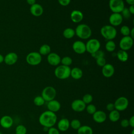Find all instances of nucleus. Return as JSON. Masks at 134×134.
Here are the masks:
<instances>
[{
    "label": "nucleus",
    "instance_id": "58836bf2",
    "mask_svg": "<svg viewBox=\"0 0 134 134\" xmlns=\"http://www.w3.org/2000/svg\"><path fill=\"white\" fill-rule=\"evenodd\" d=\"M96 62L97 63V64L101 67H103V66H104L106 64V59H105L104 57H101V58H99L97 59H96Z\"/></svg>",
    "mask_w": 134,
    "mask_h": 134
},
{
    "label": "nucleus",
    "instance_id": "37998d69",
    "mask_svg": "<svg viewBox=\"0 0 134 134\" xmlns=\"http://www.w3.org/2000/svg\"><path fill=\"white\" fill-rule=\"evenodd\" d=\"M106 107L107 110L109 111H111L115 109L114 104V103H109L107 104Z\"/></svg>",
    "mask_w": 134,
    "mask_h": 134
},
{
    "label": "nucleus",
    "instance_id": "a211bd4d",
    "mask_svg": "<svg viewBox=\"0 0 134 134\" xmlns=\"http://www.w3.org/2000/svg\"><path fill=\"white\" fill-rule=\"evenodd\" d=\"M102 72L103 76L105 77L108 78L111 77L115 72V69L111 64H106L102 67Z\"/></svg>",
    "mask_w": 134,
    "mask_h": 134
},
{
    "label": "nucleus",
    "instance_id": "de8ad7c7",
    "mask_svg": "<svg viewBox=\"0 0 134 134\" xmlns=\"http://www.w3.org/2000/svg\"><path fill=\"white\" fill-rule=\"evenodd\" d=\"M133 32H134V29L133 28H132L131 29V30H130V37H131L132 38H133L134 37V34H133Z\"/></svg>",
    "mask_w": 134,
    "mask_h": 134
},
{
    "label": "nucleus",
    "instance_id": "f8f14e48",
    "mask_svg": "<svg viewBox=\"0 0 134 134\" xmlns=\"http://www.w3.org/2000/svg\"><path fill=\"white\" fill-rule=\"evenodd\" d=\"M86 104L82 99H77L74 100L71 105L72 109L76 112H81L85 109Z\"/></svg>",
    "mask_w": 134,
    "mask_h": 134
},
{
    "label": "nucleus",
    "instance_id": "9d476101",
    "mask_svg": "<svg viewBox=\"0 0 134 134\" xmlns=\"http://www.w3.org/2000/svg\"><path fill=\"white\" fill-rule=\"evenodd\" d=\"M133 43V38L129 36H124L119 41V47L121 50L127 51L129 50L132 46Z\"/></svg>",
    "mask_w": 134,
    "mask_h": 134
},
{
    "label": "nucleus",
    "instance_id": "dca6fc26",
    "mask_svg": "<svg viewBox=\"0 0 134 134\" xmlns=\"http://www.w3.org/2000/svg\"><path fill=\"white\" fill-rule=\"evenodd\" d=\"M13 124V119L12 117L8 115L2 116L0 119V125L2 127L8 129L10 128Z\"/></svg>",
    "mask_w": 134,
    "mask_h": 134
},
{
    "label": "nucleus",
    "instance_id": "ea45409f",
    "mask_svg": "<svg viewBox=\"0 0 134 134\" xmlns=\"http://www.w3.org/2000/svg\"><path fill=\"white\" fill-rule=\"evenodd\" d=\"M48 134H60V132L59 130L58 129L52 127L49 128L48 131Z\"/></svg>",
    "mask_w": 134,
    "mask_h": 134
},
{
    "label": "nucleus",
    "instance_id": "c85d7f7f",
    "mask_svg": "<svg viewBox=\"0 0 134 134\" xmlns=\"http://www.w3.org/2000/svg\"><path fill=\"white\" fill-rule=\"evenodd\" d=\"M116 44L113 40H108L105 44V49L108 52H113L115 50Z\"/></svg>",
    "mask_w": 134,
    "mask_h": 134
},
{
    "label": "nucleus",
    "instance_id": "f704fd0d",
    "mask_svg": "<svg viewBox=\"0 0 134 134\" xmlns=\"http://www.w3.org/2000/svg\"><path fill=\"white\" fill-rule=\"evenodd\" d=\"M93 99V96L90 94H85L82 97V100L85 104H89L92 102Z\"/></svg>",
    "mask_w": 134,
    "mask_h": 134
},
{
    "label": "nucleus",
    "instance_id": "72a5a7b5",
    "mask_svg": "<svg viewBox=\"0 0 134 134\" xmlns=\"http://www.w3.org/2000/svg\"><path fill=\"white\" fill-rule=\"evenodd\" d=\"M85 109L87 113L90 115H93L97 110L96 106L92 104H89L87 106H86Z\"/></svg>",
    "mask_w": 134,
    "mask_h": 134
},
{
    "label": "nucleus",
    "instance_id": "423d86ee",
    "mask_svg": "<svg viewBox=\"0 0 134 134\" xmlns=\"http://www.w3.org/2000/svg\"><path fill=\"white\" fill-rule=\"evenodd\" d=\"M26 60L30 65H37L41 63L42 57L38 52H31L27 55Z\"/></svg>",
    "mask_w": 134,
    "mask_h": 134
},
{
    "label": "nucleus",
    "instance_id": "2eb2a0df",
    "mask_svg": "<svg viewBox=\"0 0 134 134\" xmlns=\"http://www.w3.org/2000/svg\"><path fill=\"white\" fill-rule=\"evenodd\" d=\"M92 115L94 121L99 124L105 122L107 118L106 113L103 110H96Z\"/></svg>",
    "mask_w": 134,
    "mask_h": 134
},
{
    "label": "nucleus",
    "instance_id": "c9c22d12",
    "mask_svg": "<svg viewBox=\"0 0 134 134\" xmlns=\"http://www.w3.org/2000/svg\"><path fill=\"white\" fill-rule=\"evenodd\" d=\"M120 33L124 36H128L130 35V29L129 28L128 26L124 25L122 26L120 28Z\"/></svg>",
    "mask_w": 134,
    "mask_h": 134
},
{
    "label": "nucleus",
    "instance_id": "6ab92c4d",
    "mask_svg": "<svg viewBox=\"0 0 134 134\" xmlns=\"http://www.w3.org/2000/svg\"><path fill=\"white\" fill-rule=\"evenodd\" d=\"M30 12L33 16L35 17H39L42 15L43 13V9L41 5L35 3L30 6Z\"/></svg>",
    "mask_w": 134,
    "mask_h": 134
},
{
    "label": "nucleus",
    "instance_id": "a878e982",
    "mask_svg": "<svg viewBox=\"0 0 134 134\" xmlns=\"http://www.w3.org/2000/svg\"><path fill=\"white\" fill-rule=\"evenodd\" d=\"M117 58L119 61L122 62H126L128 59V54L126 51L120 50L117 53Z\"/></svg>",
    "mask_w": 134,
    "mask_h": 134
},
{
    "label": "nucleus",
    "instance_id": "0eeeda50",
    "mask_svg": "<svg viewBox=\"0 0 134 134\" xmlns=\"http://www.w3.org/2000/svg\"><path fill=\"white\" fill-rule=\"evenodd\" d=\"M109 7L113 13H120L125 8L123 0H109Z\"/></svg>",
    "mask_w": 134,
    "mask_h": 134
},
{
    "label": "nucleus",
    "instance_id": "49530a36",
    "mask_svg": "<svg viewBox=\"0 0 134 134\" xmlns=\"http://www.w3.org/2000/svg\"><path fill=\"white\" fill-rule=\"evenodd\" d=\"M26 1H27V3L31 6L36 3V0H26Z\"/></svg>",
    "mask_w": 134,
    "mask_h": 134
},
{
    "label": "nucleus",
    "instance_id": "5fc2aeb1",
    "mask_svg": "<svg viewBox=\"0 0 134 134\" xmlns=\"http://www.w3.org/2000/svg\"><path fill=\"white\" fill-rule=\"evenodd\" d=\"M12 134H15V133H12Z\"/></svg>",
    "mask_w": 134,
    "mask_h": 134
},
{
    "label": "nucleus",
    "instance_id": "9b49d317",
    "mask_svg": "<svg viewBox=\"0 0 134 134\" xmlns=\"http://www.w3.org/2000/svg\"><path fill=\"white\" fill-rule=\"evenodd\" d=\"M123 18L120 13H113L109 17V21L111 26H117L120 25L122 22Z\"/></svg>",
    "mask_w": 134,
    "mask_h": 134
},
{
    "label": "nucleus",
    "instance_id": "c756f323",
    "mask_svg": "<svg viewBox=\"0 0 134 134\" xmlns=\"http://www.w3.org/2000/svg\"><path fill=\"white\" fill-rule=\"evenodd\" d=\"M34 103L37 106H41L44 103L45 100L41 96H37L34 98Z\"/></svg>",
    "mask_w": 134,
    "mask_h": 134
},
{
    "label": "nucleus",
    "instance_id": "20e7f679",
    "mask_svg": "<svg viewBox=\"0 0 134 134\" xmlns=\"http://www.w3.org/2000/svg\"><path fill=\"white\" fill-rule=\"evenodd\" d=\"M71 68L63 65L58 66L54 70V75L59 79L65 80L70 76Z\"/></svg>",
    "mask_w": 134,
    "mask_h": 134
},
{
    "label": "nucleus",
    "instance_id": "5701e85b",
    "mask_svg": "<svg viewBox=\"0 0 134 134\" xmlns=\"http://www.w3.org/2000/svg\"><path fill=\"white\" fill-rule=\"evenodd\" d=\"M70 76H71V77L75 80H79L83 76V71L79 68H73V69H71Z\"/></svg>",
    "mask_w": 134,
    "mask_h": 134
},
{
    "label": "nucleus",
    "instance_id": "ddd939ff",
    "mask_svg": "<svg viewBox=\"0 0 134 134\" xmlns=\"http://www.w3.org/2000/svg\"><path fill=\"white\" fill-rule=\"evenodd\" d=\"M72 48L76 53L79 54H83L86 51L85 44L83 41L80 40L76 41L73 43Z\"/></svg>",
    "mask_w": 134,
    "mask_h": 134
},
{
    "label": "nucleus",
    "instance_id": "473e14b6",
    "mask_svg": "<svg viewBox=\"0 0 134 134\" xmlns=\"http://www.w3.org/2000/svg\"><path fill=\"white\" fill-rule=\"evenodd\" d=\"M62 65L69 66L72 63V59L71 57L69 56L64 57L63 58L61 59L60 62Z\"/></svg>",
    "mask_w": 134,
    "mask_h": 134
},
{
    "label": "nucleus",
    "instance_id": "864d4df0",
    "mask_svg": "<svg viewBox=\"0 0 134 134\" xmlns=\"http://www.w3.org/2000/svg\"><path fill=\"white\" fill-rule=\"evenodd\" d=\"M0 134H3V133L1 131H0Z\"/></svg>",
    "mask_w": 134,
    "mask_h": 134
},
{
    "label": "nucleus",
    "instance_id": "a19ab883",
    "mask_svg": "<svg viewBox=\"0 0 134 134\" xmlns=\"http://www.w3.org/2000/svg\"><path fill=\"white\" fill-rule=\"evenodd\" d=\"M120 126L123 128H127L129 126V121L127 119H123L120 121Z\"/></svg>",
    "mask_w": 134,
    "mask_h": 134
},
{
    "label": "nucleus",
    "instance_id": "39448f33",
    "mask_svg": "<svg viewBox=\"0 0 134 134\" xmlns=\"http://www.w3.org/2000/svg\"><path fill=\"white\" fill-rule=\"evenodd\" d=\"M57 95L55 89L51 86H48L44 87L41 92V96L44 99L45 102H49L54 99Z\"/></svg>",
    "mask_w": 134,
    "mask_h": 134
},
{
    "label": "nucleus",
    "instance_id": "603ef678",
    "mask_svg": "<svg viewBox=\"0 0 134 134\" xmlns=\"http://www.w3.org/2000/svg\"><path fill=\"white\" fill-rule=\"evenodd\" d=\"M131 134H134V130H133V129H132V130Z\"/></svg>",
    "mask_w": 134,
    "mask_h": 134
},
{
    "label": "nucleus",
    "instance_id": "393cba45",
    "mask_svg": "<svg viewBox=\"0 0 134 134\" xmlns=\"http://www.w3.org/2000/svg\"><path fill=\"white\" fill-rule=\"evenodd\" d=\"M120 113L118 110L114 109L109 114V119L111 122H116L120 118Z\"/></svg>",
    "mask_w": 134,
    "mask_h": 134
},
{
    "label": "nucleus",
    "instance_id": "b1692460",
    "mask_svg": "<svg viewBox=\"0 0 134 134\" xmlns=\"http://www.w3.org/2000/svg\"><path fill=\"white\" fill-rule=\"evenodd\" d=\"M77 134H93V130L90 126L83 125L81 126V127L77 130Z\"/></svg>",
    "mask_w": 134,
    "mask_h": 134
},
{
    "label": "nucleus",
    "instance_id": "cd10ccee",
    "mask_svg": "<svg viewBox=\"0 0 134 134\" xmlns=\"http://www.w3.org/2000/svg\"><path fill=\"white\" fill-rule=\"evenodd\" d=\"M51 52L50 46L47 44H44L42 45L39 48V53L41 55H48Z\"/></svg>",
    "mask_w": 134,
    "mask_h": 134
},
{
    "label": "nucleus",
    "instance_id": "2f4dec72",
    "mask_svg": "<svg viewBox=\"0 0 134 134\" xmlns=\"http://www.w3.org/2000/svg\"><path fill=\"white\" fill-rule=\"evenodd\" d=\"M27 128L23 125H18L15 129V134H26Z\"/></svg>",
    "mask_w": 134,
    "mask_h": 134
},
{
    "label": "nucleus",
    "instance_id": "f3484780",
    "mask_svg": "<svg viewBox=\"0 0 134 134\" xmlns=\"http://www.w3.org/2000/svg\"><path fill=\"white\" fill-rule=\"evenodd\" d=\"M18 60V55L17 54L13 52H9L7 53L4 57V62L8 65H12L16 63Z\"/></svg>",
    "mask_w": 134,
    "mask_h": 134
},
{
    "label": "nucleus",
    "instance_id": "a18cd8bd",
    "mask_svg": "<svg viewBox=\"0 0 134 134\" xmlns=\"http://www.w3.org/2000/svg\"><path fill=\"white\" fill-rule=\"evenodd\" d=\"M128 9H129L130 13L131 15H133V14H134V5H130L129 7L128 8Z\"/></svg>",
    "mask_w": 134,
    "mask_h": 134
},
{
    "label": "nucleus",
    "instance_id": "1a4fd4ad",
    "mask_svg": "<svg viewBox=\"0 0 134 134\" xmlns=\"http://www.w3.org/2000/svg\"><path fill=\"white\" fill-rule=\"evenodd\" d=\"M85 46L86 51L91 54L99 49L100 43L98 40L96 39H91L88 40Z\"/></svg>",
    "mask_w": 134,
    "mask_h": 134
},
{
    "label": "nucleus",
    "instance_id": "c03bdc74",
    "mask_svg": "<svg viewBox=\"0 0 134 134\" xmlns=\"http://www.w3.org/2000/svg\"><path fill=\"white\" fill-rule=\"evenodd\" d=\"M129 126H131L132 128L134 127V116H132L130 119L128 120Z\"/></svg>",
    "mask_w": 134,
    "mask_h": 134
},
{
    "label": "nucleus",
    "instance_id": "09e8293b",
    "mask_svg": "<svg viewBox=\"0 0 134 134\" xmlns=\"http://www.w3.org/2000/svg\"><path fill=\"white\" fill-rule=\"evenodd\" d=\"M126 1L130 5H134V0H126Z\"/></svg>",
    "mask_w": 134,
    "mask_h": 134
},
{
    "label": "nucleus",
    "instance_id": "aec40b11",
    "mask_svg": "<svg viewBox=\"0 0 134 134\" xmlns=\"http://www.w3.org/2000/svg\"><path fill=\"white\" fill-rule=\"evenodd\" d=\"M70 18L73 23H78L83 19V14L80 10H73L70 14Z\"/></svg>",
    "mask_w": 134,
    "mask_h": 134
},
{
    "label": "nucleus",
    "instance_id": "8fccbe9b",
    "mask_svg": "<svg viewBox=\"0 0 134 134\" xmlns=\"http://www.w3.org/2000/svg\"><path fill=\"white\" fill-rule=\"evenodd\" d=\"M4 57H3V55L0 54V63L4 62Z\"/></svg>",
    "mask_w": 134,
    "mask_h": 134
},
{
    "label": "nucleus",
    "instance_id": "4c0bfd02",
    "mask_svg": "<svg viewBox=\"0 0 134 134\" xmlns=\"http://www.w3.org/2000/svg\"><path fill=\"white\" fill-rule=\"evenodd\" d=\"M121 13V15L122 18H125L126 19H128L129 17H130V16L131 15L130 13L128 8L125 7Z\"/></svg>",
    "mask_w": 134,
    "mask_h": 134
},
{
    "label": "nucleus",
    "instance_id": "79ce46f5",
    "mask_svg": "<svg viewBox=\"0 0 134 134\" xmlns=\"http://www.w3.org/2000/svg\"><path fill=\"white\" fill-rule=\"evenodd\" d=\"M58 1L59 3L63 6H68L71 2V0H58Z\"/></svg>",
    "mask_w": 134,
    "mask_h": 134
},
{
    "label": "nucleus",
    "instance_id": "6e6552de",
    "mask_svg": "<svg viewBox=\"0 0 134 134\" xmlns=\"http://www.w3.org/2000/svg\"><path fill=\"white\" fill-rule=\"evenodd\" d=\"M114 104L115 109L118 111H124L127 108L129 104V101L126 97L120 96L116 99Z\"/></svg>",
    "mask_w": 134,
    "mask_h": 134
},
{
    "label": "nucleus",
    "instance_id": "4468645a",
    "mask_svg": "<svg viewBox=\"0 0 134 134\" xmlns=\"http://www.w3.org/2000/svg\"><path fill=\"white\" fill-rule=\"evenodd\" d=\"M47 61L49 64L52 66H57L61 62V58L56 53L50 52L47 57Z\"/></svg>",
    "mask_w": 134,
    "mask_h": 134
},
{
    "label": "nucleus",
    "instance_id": "7c9ffc66",
    "mask_svg": "<svg viewBox=\"0 0 134 134\" xmlns=\"http://www.w3.org/2000/svg\"><path fill=\"white\" fill-rule=\"evenodd\" d=\"M81 126L80 121L77 119H74L70 122V126L74 130H77Z\"/></svg>",
    "mask_w": 134,
    "mask_h": 134
},
{
    "label": "nucleus",
    "instance_id": "412c9836",
    "mask_svg": "<svg viewBox=\"0 0 134 134\" xmlns=\"http://www.w3.org/2000/svg\"><path fill=\"white\" fill-rule=\"evenodd\" d=\"M47 108L48 110L55 113L60 109L61 104L59 101L55 99H53L48 102Z\"/></svg>",
    "mask_w": 134,
    "mask_h": 134
},
{
    "label": "nucleus",
    "instance_id": "e433bc0d",
    "mask_svg": "<svg viewBox=\"0 0 134 134\" xmlns=\"http://www.w3.org/2000/svg\"><path fill=\"white\" fill-rule=\"evenodd\" d=\"M91 55L94 59H98L99 58L104 57V52L103 51L99 49L98 50H97L96 52H95L93 53L92 54H91Z\"/></svg>",
    "mask_w": 134,
    "mask_h": 134
},
{
    "label": "nucleus",
    "instance_id": "f03ea898",
    "mask_svg": "<svg viewBox=\"0 0 134 134\" xmlns=\"http://www.w3.org/2000/svg\"><path fill=\"white\" fill-rule=\"evenodd\" d=\"M75 35L80 39H87L92 35L91 28L87 25L82 24L79 25L75 30Z\"/></svg>",
    "mask_w": 134,
    "mask_h": 134
},
{
    "label": "nucleus",
    "instance_id": "f257e3e1",
    "mask_svg": "<svg viewBox=\"0 0 134 134\" xmlns=\"http://www.w3.org/2000/svg\"><path fill=\"white\" fill-rule=\"evenodd\" d=\"M57 121V116L55 113L48 110L42 113L39 117V122L43 127H53Z\"/></svg>",
    "mask_w": 134,
    "mask_h": 134
},
{
    "label": "nucleus",
    "instance_id": "bb28decb",
    "mask_svg": "<svg viewBox=\"0 0 134 134\" xmlns=\"http://www.w3.org/2000/svg\"><path fill=\"white\" fill-rule=\"evenodd\" d=\"M75 35V30L71 28H66L63 31V36L66 39H71Z\"/></svg>",
    "mask_w": 134,
    "mask_h": 134
},
{
    "label": "nucleus",
    "instance_id": "7ed1b4c3",
    "mask_svg": "<svg viewBox=\"0 0 134 134\" xmlns=\"http://www.w3.org/2000/svg\"><path fill=\"white\" fill-rule=\"evenodd\" d=\"M100 34L105 39L112 40L117 35V30L114 27L111 25H105L101 28Z\"/></svg>",
    "mask_w": 134,
    "mask_h": 134
},
{
    "label": "nucleus",
    "instance_id": "4be33fe9",
    "mask_svg": "<svg viewBox=\"0 0 134 134\" xmlns=\"http://www.w3.org/2000/svg\"><path fill=\"white\" fill-rule=\"evenodd\" d=\"M70 127V121L66 118L61 119L58 123V128L59 131H66Z\"/></svg>",
    "mask_w": 134,
    "mask_h": 134
},
{
    "label": "nucleus",
    "instance_id": "3c124183",
    "mask_svg": "<svg viewBox=\"0 0 134 134\" xmlns=\"http://www.w3.org/2000/svg\"><path fill=\"white\" fill-rule=\"evenodd\" d=\"M49 128H48V127H43V130H44V131H47V132H48Z\"/></svg>",
    "mask_w": 134,
    "mask_h": 134
}]
</instances>
